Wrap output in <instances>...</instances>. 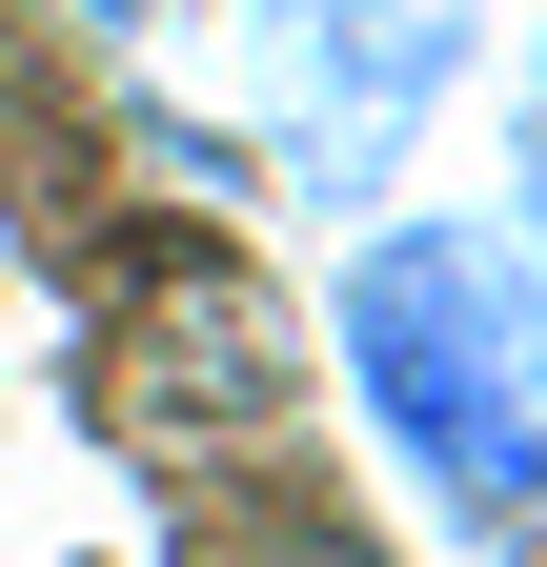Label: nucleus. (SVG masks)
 I'll list each match as a JSON object with an SVG mask.
<instances>
[{"label": "nucleus", "instance_id": "obj_1", "mask_svg": "<svg viewBox=\"0 0 547 567\" xmlns=\"http://www.w3.org/2000/svg\"><path fill=\"white\" fill-rule=\"evenodd\" d=\"M345 405L385 425V466L426 486L466 547H527L547 527V264L487 224H365L345 244Z\"/></svg>", "mask_w": 547, "mask_h": 567}, {"label": "nucleus", "instance_id": "obj_2", "mask_svg": "<svg viewBox=\"0 0 547 567\" xmlns=\"http://www.w3.org/2000/svg\"><path fill=\"white\" fill-rule=\"evenodd\" d=\"M285 41H305V183H345V203L466 82V0H285Z\"/></svg>", "mask_w": 547, "mask_h": 567}, {"label": "nucleus", "instance_id": "obj_3", "mask_svg": "<svg viewBox=\"0 0 547 567\" xmlns=\"http://www.w3.org/2000/svg\"><path fill=\"white\" fill-rule=\"evenodd\" d=\"M527 264H547V102H527Z\"/></svg>", "mask_w": 547, "mask_h": 567}]
</instances>
